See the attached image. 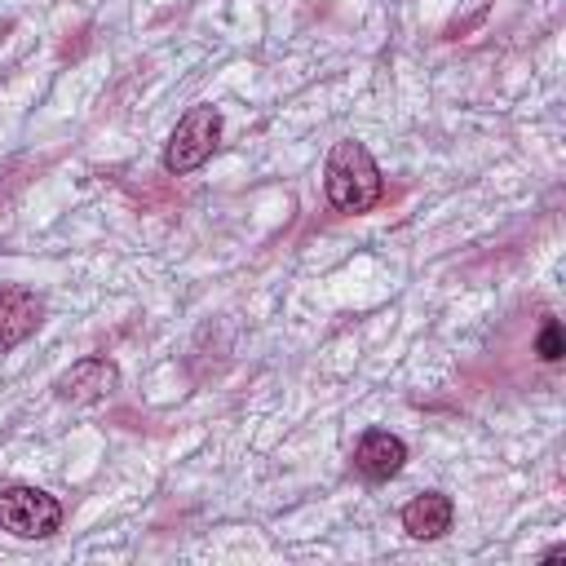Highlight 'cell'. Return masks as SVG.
<instances>
[{"mask_svg":"<svg viewBox=\"0 0 566 566\" xmlns=\"http://www.w3.org/2000/svg\"><path fill=\"white\" fill-rule=\"evenodd\" d=\"M323 190H327V203L336 212H371L385 195V181H380V168H376L371 150L354 137L336 142L332 155H327Z\"/></svg>","mask_w":566,"mask_h":566,"instance_id":"obj_1","label":"cell"},{"mask_svg":"<svg viewBox=\"0 0 566 566\" xmlns=\"http://www.w3.org/2000/svg\"><path fill=\"white\" fill-rule=\"evenodd\" d=\"M217 142H221V111L199 102L177 119V128H172V137L164 146V168L172 177H186V172H195V168H203L212 159Z\"/></svg>","mask_w":566,"mask_h":566,"instance_id":"obj_2","label":"cell"},{"mask_svg":"<svg viewBox=\"0 0 566 566\" xmlns=\"http://www.w3.org/2000/svg\"><path fill=\"white\" fill-rule=\"evenodd\" d=\"M62 526V504L40 486H9L0 491V531L18 539H44Z\"/></svg>","mask_w":566,"mask_h":566,"instance_id":"obj_3","label":"cell"},{"mask_svg":"<svg viewBox=\"0 0 566 566\" xmlns=\"http://www.w3.org/2000/svg\"><path fill=\"white\" fill-rule=\"evenodd\" d=\"M535 354L544 358V363H557L566 349H562V327H557V318H544V327H539V336H535Z\"/></svg>","mask_w":566,"mask_h":566,"instance_id":"obj_8","label":"cell"},{"mask_svg":"<svg viewBox=\"0 0 566 566\" xmlns=\"http://www.w3.org/2000/svg\"><path fill=\"white\" fill-rule=\"evenodd\" d=\"M407 464V442L389 429H367L354 447V469L367 478V482H389L398 469Z\"/></svg>","mask_w":566,"mask_h":566,"instance_id":"obj_5","label":"cell"},{"mask_svg":"<svg viewBox=\"0 0 566 566\" xmlns=\"http://www.w3.org/2000/svg\"><path fill=\"white\" fill-rule=\"evenodd\" d=\"M40 327V296L31 287H0V354Z\"/></svg>","mask_w":566,"mask_h":566,"instance_id":"obj_6","label":"cell"},{"mask_svg":"<svg viewBox=\"0 0 566 566\" xmlns=\"http://www.w3.org/2000/svg\"><path fill=\"white\" fill-rule=\"evenodd\" d=\"M115 385H119V367L102 354H88V358L71 363V371H62L53 389L66 402H102V398L115 394Z\"/></svg>","mask_w":566,"mask_h":566,"instance_id":"obj_4","label":"cell"},{"mask_svg":"<svg viewBox=\"0 0 566 566\" xmlns=\"http://www.w3.org/2000/svg\"><path fill=\"white\" fill-rule=\"evenodd\" d=\"M451 522H455V504L442 491H424L402 509V531L411 539H442L451 531Z\"/></svg>","mask_w":566,"mask_h":566,"instance_id":"obj_7","label":"cell"}]
</instances>
